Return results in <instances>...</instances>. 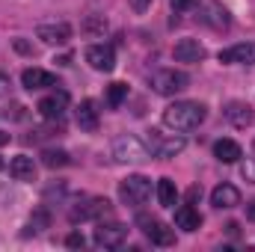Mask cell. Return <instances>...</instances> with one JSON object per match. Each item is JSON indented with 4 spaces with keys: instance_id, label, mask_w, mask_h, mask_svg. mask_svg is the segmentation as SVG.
<instances>
[{
    "instance_id": "cell-1",
    "label": "cell",
    "mask_w": 255,
    "mask_h": 252,
    "mask_svg": "<svg viewBox=\"0 0 255 252\" xmlns=\"http://www.w3.org/2000/svg\"><path fill=\"white\" fill-rule=\"evenodd\" d=\"M205 119H208V107L199 101H175L163 110V125L169 130H178V133L199 127Z\"/></svg>"
},
{
    "instance_id": "cell-2",
    "label": "cell",
    "mask_w": 255,
    "mask_h": 252,
    "mask_svg": "<svg viewBox=\"0 0 255 252\" xmlns=\"http://www.w3.org/2000/svg\"><path fill=\"white\" fill-rule=\"evenodd\" d=\"M113 160L116 163H145V160H151V148L139 136L122 133L113 139Z\"/></svg>"
},
{
    "instance_id": "cell-3",
    "label": "cell",
    "mask_w": 255,
    "mask_h": 252,
    "mask_svg": "<svg viewBox=\"0 0 255 252\" xmlns=\"http://www.w3.org/2000/svg\"><path fill=\"white\" fill-rule=\"evenodd\" d=\"M190 83V77L178 68H160L151 74V89L157 95H175V92H184Z\"/></svg>"
},
{
    "instance_id": "cell-4",
    "label": "cell",
    "mask_w": 255,
    "mask_h": 252,
    "mask_svg": "<svg viewBox=\"0 0 255 252\" xmlns=\"http://www.w3.org/2000/svg\"><path fill=\"white\" fill-rule=\"evenodd\" d=\"M151 196V181L145 175H128L125 181L119 184V199L130 205V208H139L145 205V199Z\"/></svg>"
},
{
    "instance_id": "cell-5",
    "label": "cell",
    "mask_w": 255,
    "mask_h": 252,
    "mask_svg": "<svg viewBox=\"0 0 255 252\" xmlns=\"http://www.w3.org/2000/svg\"><path fill=\"white\" fill-rule=\"evenodd\" d=\"M110 211V202L104 196H92V199H83L80 205H74L68 211V220L77 226V223H89V220H101L104 214Z\"/></svg>"
},
{
    "instance_id": "cell-6",
    "label": "cell",
    "mask_w": 255,
    "mask_h": 252,
    "mask_svg": "<svg viewBox=\"0 0 255 252\" xmlns=\"http://www.w3.org/2000/svg\"><path fill=\"white\" fill-rule=\"evenodd\" d=\"M184 145H187V139H184V136H163L160 130H148V148H151V154H154V157L169 160V157L181 154V151H184Z\"/></svg>"
},
{
    "instance_id": "cell-7",
    "label": "cell",
    "mask_w": 255,
    "mask_h": 252,
    "mask_svg": "<svg viewBox=\"0 0 255 252\" xmlns=\"http://www.w3.org/2000/svg\"><path fill=\"white\" fill-rule=\"evenodd\" d=\"M125 238H128V226H122V223L98 226V229H95V235H92L95 247H101V250H119V247L125 244Z\"/></svg>"
},
{
    "instance_id": "cell-8",
    "label": "cell",
    "mask_w": 255,
    "mask_h": 252,
    "mask_svg": "<svg viewBox=\"0 0 255 252\" xmlns=\"http://www.w3.org/2000/svg\"><path fill=\"white\" fill-rule=\"evenodd\" d=\"M136 223L142 226L145 238H148L154 247H172V244H175V232H172L169 226H163L160 220H154V217H145V214H142Z\"/></svg>"
},
{
    "instance_id": "cell-9",
    "label": "cell",
    "mask_w": 255,
    "mask_h": 252,
    "mask_svg": "<svg viewBox=\"0 0 255 252\" xmlns=\"http://www.w3.org/2000/svg\"><path fill=\"white\" fill-rule=\"evenodd\" d=\"M65 107H68V92L65 89H57L54 95H45L42 101H39V116L42 119H48V122H60L65 113Z\"/></svg>"
},
{
    "instance_id": "cell-10",
    "label": "cell",
    "mask_w": 255,
    "mask_h": 252,
    "mask_svg": "<svg viewBox=\"0 0 255 252\" xmlns=\"http://www.w3.org/2000/svg\"><path fill=\"white\" fill-rule=\"evenodd\" d=\"M86 63L92 65L95 71H113L116 68V54L110 45H92L86 51Z\"/></svg>"
},
{
    "instance_id": "cell-11",
    "label": "cell",
    "mask_w": 255,
    "mask_h": 252,
    "mask_svg": "<svg viewBox=\"0 0 255 252\" xmlns=\"http://www.w3.org/2000/svg\"><path fill=\"white\" fill-rule=\"evenodd\" d=\"M220 63H238V65H253L255 63V42H241L226 51H220Z\"/></svg>"
},
{
    "instance_id": "cell-12",
    "label": "cell",
    "mask_w": 255,
    "mask_h": 252,
    "mask_svg": "<svg viewBox=\"0 0 255 252\" xmlns=\"http://www.w3.org/2000/svg\"><path fill=\"white\" fill-rule=\"evenodd\" d=\"M36 36L45 42V45H65L71 39V24L65 21H57V24H42L36 30Z\"/></svg>"
},
{
    "instance_id": "cell-13",
    "label": "cell",
    "mask_w": 255,
    "mask_h": 252,
    "mask_svg": "<svg viewBox=\"0 0 255 252\" xmlns=\"http://www.w3.org/2000/svg\"><path fill=\"white\" fill-rule=\"evenodd\" d=\"M211 205L220 208V211H229V208H238L241 205V190L235 184H217L211 190Z\"/></svg>"
},
{
    "instance_id": "cell-14",
    "label": "cell",
    "mask_w": 255,
    "mask_h": 252,
    "mask_svg": "<svg viewBox=\"0 0 255 252\" xmlns=\"http://www.w3.org/2000/svg\"><path fill=\"white\" fill-rule=\"evenodd\" d=\"M223 113H226V119H229L235 127H250L255 122V110L247 104V101H229Z\"/></svg>"
},
{
    "instance_id": "cell-15",
    "label": "cell",
    "mask_w": 255,
    "mask_h": 252,
    "mask_svg": "<svg viewBox=\"0 0 255 252\" xmlns=\"http://www.w3.org/2000/svg\"><path fill=\"white\" fill-rule=\"evenodd\" d=\"M172 54H175L178 63H202L205 60V45L199 39H181Z\"/></svg>"
},
{
    "instance_id": "cell-16",
    "label": "cell",
    "mask_w": 255,
    "mask_h": 252,
    "mask_svg": "<svg viewBox=\"0 0 255 252\" xmlns=\"http://www.w3.org/2000/svg\"><path fill=\"white\" fill-rule=\"evenodd\" d=\"M57 80H54V74L51 71H45V68H27L24 74H21V86L24 89H30V92H36V89H45V86H54Z\"/></svg>"
},
{
    "instance_id": "cell-17",
    "label": "cell",
    "mask_w": 255,
    "mask_h": 252,
    "mask_svg": "<svg viewBox=\"0 0 255 252\" xmlns=\"http://www.w3.org/2000/svg\"><path fill=\"white\" fill-rule=\"evenodd\" d=\"M9 175L15 181H36V163H33V157H27V154L12 157L9 160Z\"/></svg>"
},
{
    "instance_id": "cell-18",
    "label": "cell",
    "mask_w": 255,
    "mask_h": 252,
    "mask_svg": "<svg viewBox=\"0 0 255 252\" xmlns=\"http://www.w3.org/2000/svg\"><path fill=\"white\" fill-rule=\"evenodd\" d=\"M202 21L208 24V27H214V30H229V24H232V18H229V12L220 6V3H205V15H202Z\"/></svg>"
},
{
    "instance_id": "cell-19",
    "label": "cell",
    "mask_w": 255,
    "mask_h": 252,
    "mask_svg": "<svg viewBox=\"0 0 255 252\" xmlns=\"http://www.w3.org/2000/svg\"><path fill=\"white\" fill-rule=\"evenodd\" d=\"M214 157L220 163H238L244 157V148L235 142V139H217L214 142Z\"/></svg>"
},
{
    "instance_id": "cell-20",
    "label": "cell",
    "mask_w": 255,
    "mask_h": 252,
    "mask_svg": "<svg viewBox=\"0 0 255 252\" xmlns=\"http://www.w3.org/2000/svg\"><path fill=\"white\" fill-rule=\"evenodd\" d=\"M175 226H178L181 232H199L202 217H199V211H196L193 205H181V208L175 211Z\"/></svg>"
},
{
    "instance_id": "cell-21",
    "label": "cell",
    "mask_w": 255,
    "mask_h": 252,
    "mask_svg": "<svg viewBox=\"0 0 255 252\" xmlns=\"http://www.w3.org/2000/svg\"><path fill=\"white\" fill-rule=\"evenodd\" d=\"M77 125H80V130H98L95 101H80V107H77Z\"/></svg>"
},
{
    "instance_id": "cell-22",
    "label": "cell",
    "mask_w": 255,
    "mask_h": 252,
    "mask_svg": "<svg viewBox=\"0 0 255 252\" xmlns=\"http://www.w3.org/2000/svg\"><path fill=\"white\" fill-rule=\"evenodd\" d=\"M175 199H178L175 181H172V178H160V181H157V202H160L163 208H175Z\"/></svg>"
},
{
    "instance_id": "cell-23",
    "label": "cell",
    "mask_w": 255,
    "mask_h": 252,
    "mask_svg": "<svg viewBox=\"0 0 255 252\" xmlns=\"http://www.w3.org/2000/svg\"><path fill=\"white\" fill-rule=\"evenodd\" d=\"M42 163H45L48 169H60V166H68V151H63V148H48V151L42 154Z\"/></svg>"
},
{
    "instance_id": "cell-24",
    "label": "cell",
    "mask_w": 255,
    "mask_h": 252,
    "mask_svg": "<svg viewBox=\"0 0 255 252\" xmlns=\"http://www.w3.org/2000/svg\"><path fill=\"white\" fill-rule=\"evenodd\" d=\"M48 226H51V214H48L45 208H36V211L30 214V223H27V235H30V232L36 235V232H42V229H48Z\"/></svg>"
},
{
    "instance_id": "cell-25",
    "label": "cell",
    "mask_w": 255,
    "mask_h": 252,
    "mask_svg": "<svg viewBox=\"0 0 255 252\" xmlns=\"http://www.w3.org/2000/svg\"><path fill=\"white\" fill-rule=\"evenodd\" d=\"M86 36H98V33H104L107 30V21H104V15H89L86 21H83V27H80Z\"/></svg>"
},
{
    "instance_id": "cell-26",
    "label": "cell",
    "mask_w": 255,
    "mask_h": 252,
    "mask_svg": "<svg viewBox=\"0 0 255 252\" xmlns=\"http://www.w3.org/2000/svg\"><path fill=\"white\" fill-rule=\"evenodd\" d=\"M125 98H128L125 83H110V86H107V104H110V107H119Z\"/></svg>"
},
{
    "instance_id": "cell-27",
    "label": "cell",
    "mask_w": 255,
    "mask_h": 252,
    "mask_svg": "<svg viewBox=\"0 0 255 252\" xmlns=\"http://www.w3.org/2000/svg\"><path fill=\"white\" fill-rule=\"evenodd\" d=\"M241 175H244L250 184H255V157H247V160L241 163Z\"/></svg>"
},
{
    "instance_id": "cell-28",
    "label": "cell",
    "mask_w": 255,
    "mask_h": 252,
    "mask_svg": "<svg viewBox=\"0 0 255 252\" xmlns=\"http://www.w3.org/2000/svg\"><path fill=\"white\" fill-rule=\"evenodd\" d=\"M65 247H71V250H83V247H86V238H83L80 232H71V235L65 238Z\"/></svg>"
},
{
    "instance_id": "cell-29",
    "label": "cell",
    "mask_w": 255,
    "mask_h": 252,
    "mask_svg": "<svg viewBox=\"0 0 255 252\" xmlns=\"http://www.w3.org/2000/svg\"><path fill=\"white\" fill-rule=\"evenodd\" d=\"M169 3H172V9H175V12H190V9L199 6V0H169Z\"/></svg>"
},
{
    "instance_id": "cell-30",
    "label": "cell",
    "mask_w": 255,
    "mask_h": 252,
    "mask_svg": "<svg viewBox=\"0 0 255 252\" xmlns=\"http://www.w3.org/2000/svg\"><path fill=\"white\" fill-rule=\"evenodd\" d=\"M12 48H15L18 54H27V57H33V54H36V51H33V45H30L27 39H15V42H12Z\"/></svg>"
},
{
    "instance_id": "cell-31",
    "label": "cell",
    "mask_w": 255,
    "mask_h": 252,
    "mask_svg": "<svg viewBox=\"0 0 255 252\" xmlns=\"http://www.w3.org/2000/svg\"><path fill=\"white\" fill-rule=\"evenodd\" d=\"M128 3H130V9H133V12H145L151 0H128Z\"/></svg>"
},
{
    "instance_id": "cell-32",
    "label": "cell",
    "mask_w": 255,
    "mask_h": 252,
    "mask_svg": "<svg viewBox=\"0 0 255 252\" xmlns=\"http://www.w3.org/2000/svg\"><path fill=\"white\" fill-rule=\"evenodd\" d=\"M247 220H253V223H255V202L247 205Z\"/></svg>"
},
{
    "instance_id": "cell-33",
    "label": "cell",
    "mask_w": 255,
    "mask_h": 252,
    "mask_svg": "<svg viewBox=\"0 0 255 252\" xmlns=\"http://www.w3.org/2000/svg\"><path fill=\"white\" fill-rule=\"evenodd\" d=\"M6 142H9V133H6V130H0V145H6Z\"/></svg>"
},
{
    "instance_id": "cell-34",
    "label": "cell",
    "mask_w": 255,
    "mask_h": 252,
    "mask_svg": "<svg viewBox=\"0 0 255 252\" xmlns=\"http://www.w3.org/2000/svg\"><path fill=\"white\" fill-rule=\"evenodd\" d=\"M3 86H6V77H3V74H0V95H3V92H6V89H3Z\"/></svg>"
},
{
    "instance_id": "cell-35",
    "label": "cell",
    "mask_w": 255,
    "mask_h": 252,
    "mask_svg": "<svg viewBox=\"0 0 255 252\" xmlns=\"http://www.w3.org/2000/svg\"><path fill=\"white\" fill-rule=\"evenodd\" d=\"M0 169H3V160H0Z\"/></svg>"
}]
</instances>
